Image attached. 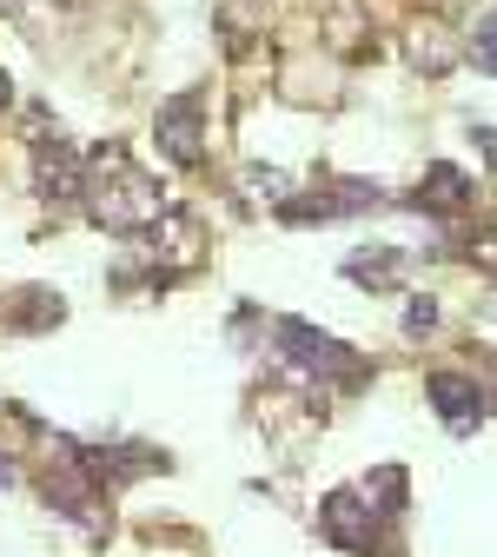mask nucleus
I'll return each instance as SVG.
<instances>
[{
    "instance_id": "f257e3e1",
    "label": "nucleus",
    "mask_w": 497,
    "mask_h": 557,
    "mask_svg": "<svg viewBox=\"0 0 497 557\" xmlns=\"http://www.w3.org/2000/svg\"><path fill=\"white\" fill-rule=\"evenodd\" d=\"M80 199H87L94 226H107V233H147V226L166 213L160 180L139 173V166L126 160V147H100V153L87 160V186H80Z\"/></svg>"
},
{
    "instance_id": "f03ea898",
    "label": "nucleus",
    "mask_w": 497,
    "mask_h": 557,
    "mask_svg": "<svg viewBox=\"0 0 497 557\" xmlns=\"http://www.w3.org/2000/svg\"><path fill=\"white\" fill-rule=\"evenodd\" d=\"M278 345L319 379V385H365L372 379V359L365 352H351L345 338H332V332H312L306 319H278Z\"/></svg>"
},
{
    "instance_id": "7ed1b4c3",
    "label": "nucleus",
    "mask_w": 497,
    "mask_h": 557,
    "mask_svg": "<svg viewBox=\"0 0 497 557\" xmlns=\"http://www.w3.org/2000/svg\"><path fill=\"white\" fill-rule=\"evenodd\" d=\"M40 492H47V505H53V511H66L74 524H87V531H107V492H100V484L87 478V465L74 458V445L60 451V465H47Z\"/></svg>"
},
{
    "instance_id": "20e7f679",
    "label": "nucleus",
    "mask_w": 497,
    "mask_h": 557,
    "mask_svg": "<svg viewBox=\"0 0 497 557\" xmlns=\"http://www.w3.org/2000/svg\"><path fill=\"white\" fill-rule=\"evenodd\" d=\"M319 531L338 544V550H392L385 531H378V505L365 492H332L319 505Z\"/></svg>"
},
{
    "instance_id": "39448f33",
    "label": "nucleus",
    "mask_w": 497,
    "mask_h": 557,
    "mask_svg": "<svg viewBox=\"0 0 497 557\" xmlns=\"http://www.w3.org/2000/svg\"><path fill=\"white\" fill-rule=\"evenodd\" d=\"M153 139H160V153L173 166H199L206 160V100L199 94H173L153 113Z\"/></svg>"
},
{
    "instance_id": "423d86ee",
    "label": "nucleus",
    "mask_w": 497,
    "mask_h": 557,
    "mask_svg": "<svg viewBox=\"0 0 497 557\" xmlns=\"http://www.w3.org/2000/svg\"><path fill=\"white\" fill-rule=\"evenodd\" d=\"M365 206H378V186H372V180H325L319 193L278 206V220H286V226H306V220H345V213H365Z\"/></svg>"
},
{
    "instance_id": "0eeeda50",
    "label": "nucleus",
    "mask_w": 497,
    "mask_h": 557,
    "mask_svg": "<svg viewBox=\"0 0 497 557\" xmlns=\"http://www.w3.org/2000/svg\"><path fill=\"white\" fill-rule=\"evenodd\" d=\"M80 186H87V160L66 139H34V193L66 206V199H80Z\"/></svg>"
},
{
    "instance_id": "6e6552de",
    "label": "nucleus",
    "mask_w": 497,
    "mask_h": 557,
    "mask_svg": "<svg viewBox=\"0 0 497 557\" xmlns=\"http://www.w3.org/2000/svg\"><path fill=\"white\" fill-rule=\"evenodd\" d=\"M147 246H153V265H166V272L206 265V226H199L192 213H160V220L147 226Z\"/></svg>"
},
{
    "instance_id": "1a4fd4ad",
    "label": "nucleus",
    "mask_w": 497,
    "mask_h": 557,
    "mask_svg": "<svg viewBox=\"0 0 497 557\" xmlns=\"http://www.w3.org/2000/svg\"><path fill=\"white\" fill-rule=\"evenodd\" d=\"M319 40L338 60H365L372 53V8L365 0H325L319 8Z\"/></svg>"
},
{
    "instance_id": "9d476101",
    "label": "nucleus",
    "mask_w": 497,
    "mask_h": 557,
    "mask_svg": "<svg viewBox=\"0 0 497 557\" xmlns=\"http://www.w3.org/2000/svg\"><path fill=\"white\" fill-rule=\"evenodd\" d=\"M405 60L418 66L424 81H445L451 66L464 60V47H458V34H451L445 21H411V27H405Z\"/></svg>"
},
{
    "instance_id": "9b49d317",
    "label": "nucleus",
    "mask_w": 497,
    "mask_h": 557,
    "mask_svg": "<svg viewBox=\"0 0 497 557\" xmlns=\"http://www.w3.org/2000/svg\"><path fill=\"white\" fill-rule=\"evenodd\" d=\"M432 405H438V418L451 425V438H471V432L484 425V392H477V379H464V372H438V379H432Z\"/></svg>"
},
{
    "instance_id": "f8f14e48",
    "label": "nucleus",
    "mask_w": 497,
    "mask_h": 557,
    "mask_svg": "<svg viewBox=\"0 0 497 557\" xmlns=\"http://www.w3.org/2000/svg\"><path fill=\"white\" fill-rule=\"evenodd\" d=\"M60 319H66V306L47 286H21V293L0 299V325H8V332H53Z\"/></svg>"
},
{
    "instance_id": "ddd939ff",
    "label": "nucleus",
    "mask_w": 497,
    "mask_h": 557,
    "mask_svg": "<svg viewBox=\"0 0 497 557\" xmlns=\"http://www.w3.org/2000/svg\"><path fill=\"white\" fill-rule=\"evenodd\" d=\"M471 173H458V166H432V173H424L418 186H411V206H418V213H464V206H471Z\"/></svg>"
},
{
    "instance_id": "4468645a",
    "label": "nucleus",
    "mask_w": 497,
    "mask_h": 557,
    "mask_svg": "<svg viewBox=\"0 0 497 557\" xmlns=\"http://www.w3.org/2000/svg\"><path fill=\"white\" fill-rule=\"evenodd\" d=\"M398 252L392 246H359V252H345V278H351V286H365V293H385L392 286V278H398Z\"/></svg>"
},
{
    "instance_id": "2eb2a0df",
    "label": "nucleus",
    "mask_w": 497,
    "mask_h": 557,
    "mask_svg": "<svg viewBox=\"0 0 497 557\" xmlns=\"http://www.w3.org/2000/svg\"><path fill=\"white\" fill-rule=\"evenodd\" d=\"M464 259H471L477 272H490V278H497V226H490V220L464 233Z\"/></svg>"
},
{
    "instance_id": "dca6fc26",
    "label": "nucleus",
    "mask_w": 497,
    "mask_h": 557,
    "mask_svg": "<svg viewBox=\"0 0 497 557\" xmlns=\"http://www.w3.org/2000/svg\"><path fill=\"white\" fill-rule=\"evenodd\" d=\"M246 193H259V199H272V206H286V199H293V180L278 173V166H246Z\"/></svg>"
},
{
    "instance_id": "f3484780",
    "label": "nucleus",
    "mask_w": 497,
    "mask_h": 557,
    "mask_svg": "<svg viewBox=\"0 0 497 557\" xmlns=\"http://www.w3.org/2000/svg\"><path fill=\"white\" fill-rule=\"evenodd\" d=\"M365 498H372V505H385V511H398V505H405V471H398V465H385V471L365 484Z\"/></svg>"
},
{
    "instance_id": "a211bd4d",
    "label": "nucleus",
    "mask_w": 497,
    "mask_h": 557,
    "mask_svg": "<svg viewBox=\"0 0 497 557\" xmlns=\"http://www.w3.org/2000/svg\"><path fill=\"white\" fill-rule=\"evenodd\" d=\"M438 332V299H411L405 306V338H432Z\"/></svg>"
},
{
    "instance_id": "6ab92c4d",
    "label": "nucleus",
    "mask_w": 497,
    "mask_h": 557,
    "mask_svg": "<svg viewBox=\"0 0 497 557\" xmlns=\"http://www.w3.org/2000/svg\"><path fill=\"white\" fill-rule=\"evenodd\" d=\"M477 66H484V74H497V14L477 21Z\"/></svg>"
},
{
    "instance_id": "aec40b11",
    "label": "nucleus",
    "mask_w": 497,
    "mask_h": 557,
    "mask_svg": "<svg viewBox=\"0 0 497 557\" xmlns=\"http://www.w3.org/2000/svg\"><path fill=\"white\" fill-rule=\"evenodd\" d=\"M471 139H477V153L497 166V126H471Z\"/></svg>"
},
{
    "instance_id": "412c9836",
    "label": "nucleus",
    "mask_w": 497,
    "mask_h": 557,
    "mask_svg": "<svg viewBox=\"0 0 497 557\" xmlns=\"http://www.w3.org/2000/svg\"><path fill=\"white\" fill-rule=\"evenodd\" d=\"M14 478H21V465H14V458H0V492H14Z\"/></svg>"
},
{
    "instance_id": "4be33fe9",
    "label": "nucleus",
    "mask_w": 497,
    "mask_h": 557,
    "mask_svg": "<svg viewBox=\"0 0 497 557\" xmlns=\"http://www.w3.org/2000/svg\"><path fill=\"white\" fill-rule=\"evenodd\" d=\"M8 100H14V81H8V66H0V113H8Z\"/></svg>"
},
{
    "instance_id": "5701e85b",
    "label": "nucleus",
    "mask_w": 497,
    "mask_h": 557,
    "mask_svg": "<svg viewBox=\"0 0 497 557\" xmlns=\"http://www.w3.org/2000/svg\"><path fill=\"white\" fill-rule=\"evenodd\" d=\"M0 8H21V0H0Z\"/></svg>"
},
{
    "instance_id": "b1692460",
    "label": "nucleus",
    "mask_w": 497,
    "mask_h": 557,
    "mask_svg": "<svg viewBox=\"0 0 497 557\" xmlns=\"http://www.w3.org/2000/svg\"><path fill=\"white\" fill-rule=\"evenodd\" d=\"M490 319H497V299H490Z\"/></svg>"
}]
</instances>
